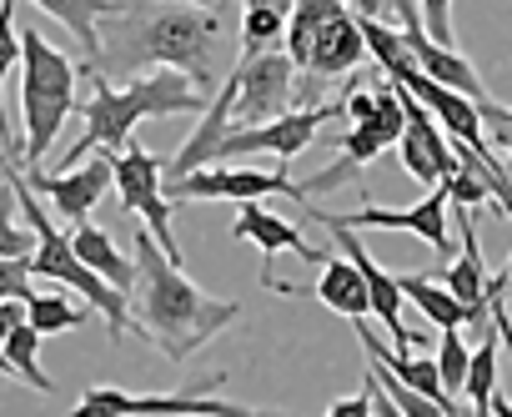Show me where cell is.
Listing matches in <instances>:
<instances>
[{
  "label": "cell",
  "mask_w": 512,
  "mask_h": 417,
  "mask_svg": "<svg viewBox=\"0 0 512 417\" xmlns=\"http://www.w3.org/2000/svg\"><path fill=\"white\" fill-rule=\"evenodd\" d=\"M312 292H317L322 307H332V312H342V317H372L367 277H362V267H357L342 247H337V257L322 262V277L312 282Z\"/></svg>",
  "instance_id": "cell-20"
},
{
  "label": "cell",
  "mask_w": 512,
  "mask_h": 417,
  "mask_svg": "<svg viewBox=\"0 0 512 417\" xmlns=\"http://www.w3.org/2000/svg\"><path fill=\"white\" fill-rule=\"evenodd\" d=\"M41 342H46V337L21 317L6 337H0V352H6V362H11V372H16V377H26L36 392H46V397H51V392H56V382L41 372Z\"/></svg>",
  "instance_id": "cell-24"
},
{
  "label": "cell",
  "mask_w": 512,
  "mask_h": 417,
  "mask_svg": "<svg viewBox=\"0 0 512 417\" xmlns=\"http://www.w3.org/2000/svg\"><path fill=\"white\" fill-rule=\"evenodd\" d=\"M462 397H467V407H472L477 417L492 412V397H497V337H492V332H482V342H477L472 357H467Z\"/></svg>",
  "instance_id": "cell-26"
},
{
  "label": "cell",
  "mask_w": 512,
  "mask_h": 417,
  "mask_svg": "<svg viewBox=\"0 0 512 417\" xmlns=\"http://www.w3.org/2000/svg\"><path fill=\"white\" fill-rule=\"evenodd\" d=\"M0 372H6V377H16V372H11V362H6V352H0Z\"/></svg>",
  "instance_id": "cell-40"
},
{
  "label": "cell",
  "mask_w": 512,
  "mask_h": 417,
  "mask_svg": "<svg viewBox=\"0 0 512 417\" xmlns=\"http://www.w3.org/2000/svg\"><path fill=\"white\" fill-rule=\"evenodd\" d=\"M482 126H492V131H497V146L512 156V126H507V121H482Z\"/></svg>",
  "instance_id": "cell-37"
},
{
  "label": "cell",
  "mask_w": 512,
  "mask_h": 417,
  "mask_svg": "<svg viewBox=\"0 0 512 417\" xmlns=\"http://www.w3.org/2000/svg\"><path fill=\"white\" fill-rule=\"evenodd\" d=\"M502 277H487V302H492V327H497V337L512 347V322H507V312H502Z\"/></svg>",
  "instance_id": "cell-34"
},
{
  "label": "cell",
  "mask_w": 512,
  "mask_h": 417,
  "mask_svg": "<svg viewBox=\"0 0 512 417\" xmlns=\"http://www.w3.org/2000/svg\"><path fill=\"white\" fill-rule=\"evenodd\" d=\"M11 186H16V201H21L26 222L36 227L31 277H46V282L71 287L76 297H86V302L106 317V337H111V342H121V337L131 332V292L111 287L96 267H86V262H81V252L71 247V237H61V232L51 227L46 206H41V191L31 186V176H26V171H16V161H11Z\"/></svg>",
  "instance_id": "cell-4"
},
{
  "label": "cell",
  "mask_w": 512,
  "mask_h": 417,
  "mask_svg": "<svg viewBox=\"0 0 512 417\" xmlns=\"http://www.w3.org/2000/svg\"><path fill=\"white\" fill-rule=\"evenodd\" d=\"M71 247H76L81 262L96 267L111 287H121V292L136 287V257H121L116 242H111V232H101V227H91V222H76V227H71Z\"/></svg>",
  "instance_id": "cell-21"
},
{
  "label": "cell",
  "mask_w": 512,
  "mask_h": 417,
  "mask_svg": "<svg viewBox=\"0 0 512 417\" xmlns=\"http://www.w3.org/2000/svg\"><path fill=\"white\" fill-rule=\"evenodd\" d=\"M21 66V31H16V0H0V146H6L16 161L26 156L16 146V126H11V106H6V81Z\"/></svg>",
  "instance_id": "cell-23"
},
{
  "label": "cell",
  "mask_w": 512,
  "mask_h": 417,
  "mask_svg": "<svg viewBox=\"0 0 512 417\" xmlns=\"http://www.w3.org/2000/svg\"><path fill=\"white\" fill-rule=\"evenodd\" d=\"M81 76L91 81V96L76 101L86 131H81V141L61 156V171L76 166L86 151L116 156V151L131 141L136 121H151V116H191V111H206V101H211L206 91H196V81H191L186 71H171V66L136 71L121 91H116L91 61H81Z\"/></svg>",
  "instance_id": "cell-3"
},
{
  "label": "cell",
  "mask_w": 512,
  "mask_h": 417,
  "mask_svg": "<svg viewBox=\"0 0 512 417\" xmlns=\"http://www.w3.org/2000/svg\"><path fill=\"white\" fill-rule=\"evenodd\" d=\"M402 131H407V106H402V91H397V86L382 76V86H377V111H372L367 121H352V126L337 136L342 156H337L327 171L307 176V181H302V191H307V196H317V191H332V186L352 181L367 161H377L387 146H397V141H402Z\"/></svg>",
  "instance_id": "cell-6"
},
{
  "label": "cell",
  "mask_w": 512,
  "mask_h": 417,
  "mask_svg": "<svg viewBox=\"0 0 512 417\" xmlns=\"http://www.w3.org/2000/svg\"><path fill=\"white\" fill-rule=\"evenodd\" d=\"M26 322H31L41 337H56V332L86 327V312H81L71 297H61V292H31V297H26Z\"/></svg>",
  "instance_id": "cell-28"
},
{
  "label": "cell",
  "mask_w": 512,
  "mask_h": 417,
  "mask_svg": "<svg viewBox=\"0 0 512 417\" xmlns=\"http://www.w3.org/2000/svg\"><path fill=\"white\" fill-rule=\"evenodd\" d=\"M362 61H367L362 16H357L352 6H342V11H332V16L322 21V31L312 36V51H307V61H302V71H307L302 101H317V91H322L327 81H337V76H352Z\"/></svg>",
  "instance_id": "cell-12"
},
{
  "label": "cell",
  "mask_w": 512,
  "mask_h": 417,
  "mask_svg": "<svg viewBox=\"0 0 512 417\" xmlns=\"http://www.w3.org/2000/svg\"><path fill=\"white\" fill-rule=\"evenodd\" d=\"M352 327H357V342H362V352L367 357H377V362H387L407 387H417L422 397H432L447 417L457 412V397L442 387V372H437V357H417V352H397V347H387V342H377V332L367 327V317H352Z\"/></svg>",
  "instance_id": "cell-18"
},
{
  "label": "cell",
  "mask_w": 512,
  "mask_h": 417,
  "mask_svg": "<svg viewBox=\"0 0 512 417\" xmlns=\"http://www.w3.org/2000/svg\"><path fill=\"white\" fill-rule=\"evenodd\" d=\"M367 377L377 382V392H382V397L392 402V412H397V417H447V412H442V407H437L432 397H422L417 387H407V382H402V377H397V372H392L387 362L367 357Z\"/></svg>",
  "instance_id": "cell-27"
},
{
  "label": "cell",
  "mask_w": 512,
  "mask_h": 417,
  "mask_svg": "<svg viewBox=\"0 0 512 417\" xmlns=\"http://www.w3.org/2000/svg\"><path fill=\"white\" fill-rule=\"evenodd\" d=\"M31 257H0V297H31Z\"/></svg>",
  "instance_id": "cell-32"
},
{
  "label": "cell",
  "mask_w": 512,
  "mask_h": 417,
  "mask_svg": "<svg viewBox=\"0 0 512 417\" xmlns=\"http://www.w3.org/2000/svg\"><path fill=\"white\" fill-rule=\"evenodd\" d=\"M467 357H472V347L457 337V327H447V332H442V342H437V372H442V387H447L452 397H462V382H467Z\"/></svg>",
  "instance_id": "cell-31"
},
{
  "label": "cell",
  "mask_w": 512,
  "mask_h": 417,
  "mask_svg": "<svg viewBox=\"0 0 512 417\" xmlns=\"http://www.w3.org/2000/svg\"><path fill=\"white\" fill-rule=\"evenodd\" d=\"M211 6H226V0H211Z\"/></svg>",
  "instance_id": "cell-41"
},
{
  "label": "cell",
  "mask_w": 512,
  "mask_h": 417,
  "mask_svg": "<svg viewBox=\"0 0 512 417\" xmlns=\"http://www.w3.org/2000/svg\"><path fill=\"white\" fill-rule=\"evenodd\" d=\"M397 282H402V297H407V302H412L427 322H437L442 332H447V327H457V332L467 327V307H462L447 287H432L422 272H417V277H397Z\"/></svg>",
  "instance_id": "cell-25"
},
{
  "label": "cell",
  "mask_w": 512,
  "mask_h": 417,
  "mask_svg": "<svg viewBox=\"0 0 512 417\" xmlns=\"http://www.w3.org/2000/svg\"><path fill=\"white\" fill-rule=\"evenodd\" d=\"M342 121V101H322V106H297L277 121H256V126H226L216 161H236V156H256V151H272L282 166L297 161L307 146H317L322 126Z\"/></svg>",
  "instance_id": "cell-8"
},
{
  "label": "cell",
  "mask_w": 512,
  "mask_h": 417,
  "mask_svg": "<svg viewBox=\"0 0 512 417\" xmlns=\"http://www.w3.org/2000/svg\"><path fill=\"white\" fill-rule=\"evenodd\" d=\"M166 196L171 201H262V196H292L297 206H307L312 196L302 191V181H292L287 171H246V166H226V161H211V166H196L176 181H166Z\"/></svg>",
  "instance_id": "cell-9"
},
{
  "label": "cell",
  "mask_w": 512,
  "mask_h": 417,
  "mask_svg": "<svg viewBox=\"0 0 512 417\" xmlns=\"http://www.w3.org/2000/svg\"><path fill=\"white\" fill-rule=\"evenodd\" d=\"M307 212H312V222H342V227H352V232H362V227H372V232H417L437 257H447L452 262V237H447V212H452V196H447V181H432V191L417 201V206H362V212H347V217H337V212H317V206L307 201Z\"/></svg>",
  "instance_id": "cell-10"
},
{
  "label": "cell",
  "mask_w": 512,
  "mask_h": 417,
  "mask_svg": "<svg viewBox=\"0 0 512 417\" xmlns=\"http://www.w3.org/2000/svg\"><path fill=\"white\" fill-rule=\"evenodd\" d=\"M31 176V186L56 206V212L76 227V222H86L91 212H96V201L116 186V176H111V156L106 151H96V161H76V166H66V171H51V176H41L36 166L26 171Z\"/></svg>",
  "instance_id": "cell-14"
},
{
  "label": "cell",
  "mask_w": 512,
  "mask_h": 417,
  "mask_svg": "<svg viewBox=\"0 0 512 417\" xmlns=\"http://www.w3.org/2000/svg\"><path fill=\"white\" fill-rule=\"evenodd\" d=\"M327 232H332V237H337V247L362 267V277H367V297H372V312H377V322L392 332V347H397V352H412V332L402 327V302H407V297H402V282L372 262V252L357 242V232H352V227L327 222Z\"/></svg>",
  "instance_id": "cell-17"
},
{
  "label": "cell",
  "mask_w": 512,
  "mask_h": 417,
  "mask_svg": "<svg viewBox=\"0 0 512 417\" xmlns=\"http://www.w3.org/2000/svg\"><path fill=\"white\" fill-rule=\"evenodd\" d=\"M457 232H462V257H452L447 267V292L467 307V327L492 332V302H487V262H482V242H477V222L472 206H457Z\"/></svg>",
  "instance_id": "cell-16"
},
{
  "label": "cell",
  "mask_w": 512,
  "mask_h": 417,
  "mask_svg": "<svg viewBox=\"0 0 512 417\" xmlns=\"http://www.w3.org/2000/svg\"><path fill=\"white\" fill-rule=\"evenodd\" d=\"M111 176H116V196L126 212H136L146 222V232L161 242V252L171 262H181V247H176V232H171V196H166V161L151 156L146 146H121L111 156Z\"/></svg>",
  "instance_id": "cell-7"
},
{
  "label": "cell",
  "mask_w": 512,
  "mask_h": 417,
  "mask_svg": "<svg viewBox=\"0 0 512 417\" xmlns=\"http://www.w3.org/2000/svg\"><path fill=\"white\" fill-rule=\"evenodd\" d=\"M21 317H26V302L21 297H0V337H6Z\"/></svg>",
  "instance_id": "cell-36"
},
{
  "label": "cell",
  "mask_w": 512,
  "mask_h": 417,
  "mask_svg": "<svg viewBox=\"0 0 512 417\" xmlns=\"http://www.w3.org/2000/svg\"><path fill=\"white\" fill-rule=\"evenodd\" d=\"M422 6V31L437 46H452V0H417Z\"/></svg>",
  "instance_id": "cell-33"
},
{
  "label": "cell",
  "mask_w": 512,
  "mask_h": 417,
  "mask_svg": "<svg viewBox=\"0 0 512 417\" xmlns=\"http://www.w3.org/2000/svg\"><path fill=\"white\" fill-rule=\"evenodd\" d=\"M131 257H136L131 327L146 332V337L161 347V357L186 362V357H196L216 332H226V327L241 317V302L201 292V287L181 272V262H171V257L161 252V242H156L146 227H136Z\"/></svg>",
  "instance_id": "cell-2"
},
{
  "label": "cell",
  "mask_w": 512,
  "mask_h": 417,
  "mask_svg": "<svg viewBox=\"0 0 512 417\" xmlns=\"http://www.w3.org/2000/svg\"><path fill=\"white\" fill-rule=\"evenodd\" d=\"M377 111V91H347L342 96V121H367Z\"/></svg>",
  "instance_id": "cell-35"
},
{
  "label": "cell",
  "mask_w": 512,
  "mask_h": 417,
  "mask_svg": "<svg viewBox=\"0 0 512 417\" xmlns=\"http://www.w3.org/2000/svg\"><path fill=\"white\" fill-rule=\"evenodd\" d=\"M36 252V227L26 222L21 201H16V186L11 176L0 181V257H31Z\"/></svg>",
  "instance_id": "cell-29"
},
{
  "label": "cell",
  "mask_w": 512,
  "mask_h": 417,
  "mask_svg": "<svg viewBox=\"0 0 512 417\" xmlns=\"http://www.w3.org/2000/svg\"><path fill=\"white\" fill-rule=\"evenodd\" d=\"M226 26L231 11L211 0H121V11L101 21V51L86 56L106 81L136 76L146 66H171L196 81V91H216V81L236 66L226 56Z\"/></svg>",
  "instance_id": "cell-1"
},
{
  "label": "cell",
  "mask_w": 512,
  "mask_h": 417,
  "mask_svg": "<svg viewBox=\"0 0 512 417\" xmlns=\"http://www.w3.org/2000/svg\"><path fill=\"white\" fill-rule=\"evenodd\" d=\"M11 161H16L11 151H0V181H6V176H11Z\"/></svg>",
  "instance_id": "cell-39"
},
{
  "label": "cell",
  "mask_w": 512,
  "mask_h": 417,
  "mask_svg": "<svg viewBox=\"0 0 512 417\" xmlns=\"http://www.w3.org/2000/svg\"><path fill=\"white\" fill-rule=\"evenodd\" d=\"M231 237H241V242H256V247H262V252H267V267H272V257H282V252H297L302 262H327V252H322V247L302 242V232H297L292 222L272 217L262 201H241V217H236Z\"/></svg>",
  "instance_id": "cell-19"
},
{
  "label": "cell",
  "mask_w": 512,
  "mask_h": 417,
  "mask_svg": "<svg viewBox=\"0 0 512 417\" xmlns=\"http://www.w3.org/2000/svg\"><path fill=\"white\" fill-rule=\"evenodd\" d=\"M292 56L287 51H262V56H236V101H231V126H256L277 121L292 111Z\"/></svg>",
  "instance_id": "cell-11"
},
{
  "label": "cell",
  "mask_w": 512,
  "mask_h": 417,
  "mask_svg": "<svg viewBox=\"0 0 512 417\" xmlns=\"http://www.w3.org/2000/svg\"><path fill=\"white\" fill-rule=\"evenodd\" d=\"M392 86H397V81H392ZM397 91H402V106H407V131H402V141H397L402 166H407V176H417L422 186H432V181H442L447 171H457L462 156L452 151V141H447V131L432 121V111H427L407 86H397Z\"/></svg>",
  "instance_id": "cell-13"
},
{
  "label": "cell",
  "mask_w": 512,
  "mask_h": 417,
  "mask_svg": "<svg viewBox=\"0 0 512 417\" xmlns=\"http://www.w3.org/2000/svg\"><path fill=\"white\" fill-rule=\"evenodd\" d=\"M282 41H287V11H272V6L241 11V56H262Z\"/></svg>",
  "instance_id": "cell-30"
},
{
  "label": "cell",
  "mask_w": 512,
  "mask_h": 417,
  "mask_svg": "<svg viewBox=\"0 0 512 417\" xmlns=\"http://www.w3.org/2000/svg\"><path fill=\"white\" fill-rule=\"evenodd\" d=\"M31 6H36L41 16L61 21V26L81 41V51L96 56V51H101V16L121 11V0H31Z\"/></svg>",
  "instance_id": "cell-22"
},
{
  "label": "cell",
  "mask_w": 512,
  "mask_h": 417,
  "mask_svg": "<svg viewBox=\"0 0 512 417\" xmlns=\"http://www.w3.org/2000/svg\"><path fill=\"white\" fill-rule=\"evenodd\" d=\"M76 81L81 66L56 51L36 26H21V121H26V166H36L41 156H51V146L61 141L66 116L76 111Z\"/></svg>",
  "instance_id": "cell-5"
},
{
  "label": "cell",
  "mask_w": 512,
  "mask_h": 417,
  "mask_svg": "<svg viewBox=\"0 0 512 417\" xmlns=\"http://www.w3.org/2000/svg\"><path fill=\"white\" fill-rule=\"evenodd\" d=\"M482 121H507V126H512V106L502 111V106H492V101H482Z\"/></svg>",
  "instance_id": "cell-38"
},
{
  "label": "cell",
  "mask_w": 512,
  "mask_h": 417,
  "mask_svg": "<svg viewBox=\"0 0 512 417\" xmlns=\"http://www.w3.org/2000/svg\"><path fill=\"white\" fill-rule=\"evenodd\" d=\"M76 412H101V417H131V412H141V417H166V412L216 417V412H226V417H236L241 407L236 402H221V397H191V392H176V397H131L121 387H91L76 402Z\"/></svg>",
  "instance_id": "cell-15"
}]
</instances>
